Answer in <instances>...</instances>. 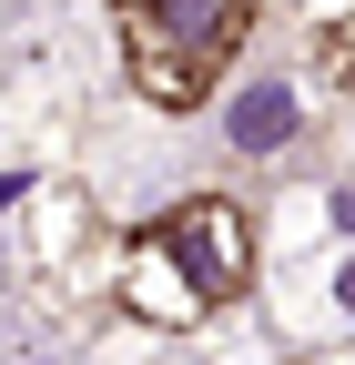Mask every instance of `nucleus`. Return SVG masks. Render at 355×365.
Segmentation results:
<instances>
[{
    "label": "nucleus",
    "mask_w": 355,
    "mask_h": 365,
    "mask_svg": "<svg viewBox=\"0 0 355 365\" xmlns=\"http://www.w3.org/2000/svg\"><path fill=\"white\" fill-rule=\"evenodd\" d=\"M153 234L183 254V274H193L213 304H244L254 274H264V223H254L234 193H183L173 213H153Z\"/></svg>",
    "instance_id": "nucleus-2"
},
{
    "label": "nucleus",
    "mask_w": 355,
    "mask_h": 365,
    "mask_svg": "<svg viewBox=\"0 0 355 365\" xmlns=\"http://www.w3.org/2000/svg\"><path fill=\"white\" fill-rule=\"evenodd\" d=\"M315 223H325L335 244H355V182H325V193H315Z\"/></svg>",
    "instance_id": "nucleus-7"
},
{
    "label": "nucleus",
    "mask_w": 355,
    "mask_h": 365,
    "mask_svg": "<svg viewBox=\"0 0 355 365\" xmlns=\"http://www.w3.org/2000/svg\"><path fill=\"white\" fill-rule=\"evenodd\" d=\"M224 102V153L234 163H284L304 143V122H315V102H304L294 71H244L234 91H213Z\"/></svg>",
    "instance_id": "nucleus-4"
},
{
    "label": "nucleus",
    "mask_w": 355,
    "mask_h": 365,
    "mask_svg": "<svg viewBox=\"0 0 355 365\" xmlns=\"http://www.w3.org/2000/svg\"><path fill=\"white\" fill-rule=\"evenodd\" d=\"M304 325H325V335H355V244L335 254V274L315 284V304H304Z\"/></svg>",
    "instance_id": "nucleus-5"
},
{
    "label": "nucleus",
    "mask_w": 355,
    "mask_h": 365,
    "mask_svg": "<svg viewBox=\"0 0 355 365\" xmlns=\"http://www.w3.org/2000/svg\"><path fill=\"white\" fill-rule=\"evenodd\" d=\"M315 61H325V71H335V81H355V11H345V21H325V31H315Z\"/></svg>",
    "instance_id": "nucleus-6"
},
{
    "label": "nucleus",
    "mask_w": 355,
    "mask_h": 365,
    "mask_svg": "<svg viewBox=\"0 0 355 365\" xmlns=\"http://www.w3.org/2000/svg\"><path fill=\"white\" fill-rule=\"evenodd\" d=\"M264 0H112L122 31V71L153 112H203L213 91L234 81L244 41H254Z\"/></svg>",
    "instance_id": "nucleus-1"
},
{
    "label": "nucleus",
    "mask_w": 355,
    "mask_h": 365,
    "mask_svg": "<svg viewBox=\"0 0 355 365\" xmlns=\"http://www.w3.org/2000/svg\"><path fill=\"white\" fill-rule=\"evenodd\" d=\"M112 304L132 314V325H153V335H203L213 314H224V304L183 274V254H173L153 223H143V234H122V254H112Z\"/></svg>",
    "instance_id": "nucleus-3"
}]
</instances>
